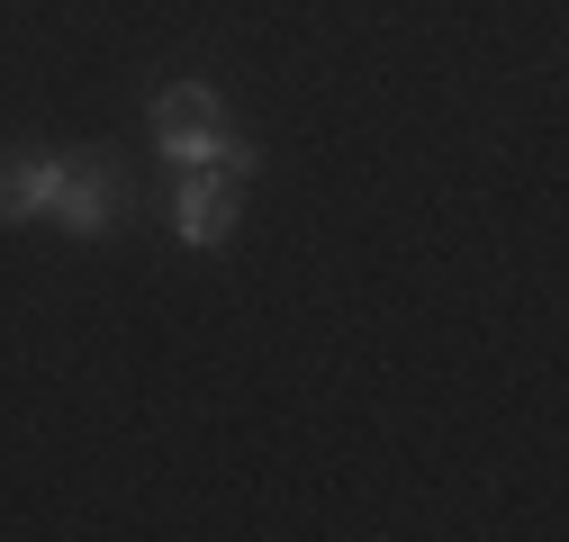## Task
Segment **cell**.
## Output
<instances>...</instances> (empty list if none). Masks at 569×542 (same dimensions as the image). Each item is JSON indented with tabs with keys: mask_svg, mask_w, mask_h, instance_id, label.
<instances>
[{
	"mask_svg": "<svg viewBox=\"0 0 569 542\" xmlns=\"http://www.w3.org/2000/svg\"><path fill=\"white\" fill-rule=\"evenodd\" d=\"M218 145H227L218 91H208V82H172V91L154 100V154L181 163V172H199V163H218Z\"/></svg>",
	"mask_w": 569,
	"mask_h": 542,
	"instance_id": "obj_1",
	"label": "cell"
},
{
	"mask_svg": "<svg viewBox=\"0 0 569 542\" xmlns=\"http://www.w3.org/2000/svg\"><path fill=\"white\" fill-rule=\"evenodd\" d=\"M236 218H244V199H236V181H227L218 163H199V172L181 181V199H172V235H181L190 253H218V244L236 235Z\"/></svg>",
	"mask_w": 569,
	"mask_h": 542,
	"instance_id": "obj_2",
	"label": "cell"
},
{
	"mask_svg": "<svg viewBox=\"0 0 569 542\" xmlns=\"http://www.w3.org/2000/svg\"><path fill=\"white\" fill-rule=\"evenodd\" d=\"M46 218H63L73 235H109V218H118V172L100 163V154H63V181H54V209Z\"/></svg>",
	"mask_w": 569,
	"mask_h": 542,
	"instance_id": "obj_3",
	"label": "cell"
},
{
	"mask_svg": "<svg viewBox=\"0 0 569 542\" xmlns=\"http://www.w3.org/2000/svg\"><path fill=\"white\" fill-rule=\"evenodd\" d=\"M54 181H63V154H0V218H46L54 209Z\"/></svg>",
	"mask_w": 569,
	"mask_h": 542,
	"instance_id": "obj_4",
	"label": "cell"
}]
</instances>
